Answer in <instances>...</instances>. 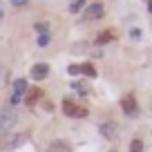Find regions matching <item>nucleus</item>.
Masks as SVG:
<instances>
[{"mask_svg": "<svg viewBox=\"0 0 152 152\" xmlns=\"http://www.w3.org/2000/svg\"><path fill=\"white\" fill-rule=\"evenodd\" d=\"M27 137L23 134H2L0 137V150H16V148L25 145Z\"/></svg>", "mask_w": 152, "mask_h": 152, "instance_id": "obj_1", "label": "nucleus"}, {"mask_svg": "<svg viewBox=\"0 0 152 152\" xmlns=\"http://www.w3.org/2000/svg\"><path fill=\"white\" fill-rule=\"evenodd\" d=\"M16 119H18V114L14 107H0V132L9 130L16 123Z\"/></svg>", "mask_w": 152, "mask_h": 152, "instance_id": "obj_2", "label": "nucleus"}, {"mask_svg": "<svg viewBox=\"0 0 152 152\" xmlns=\"http://www.w3.org/2000/svg\"><path fill=\"white\" fill-rule=\"evenodd\" d=\"M63 112L67 114V116H87V110L85 107H81V105H76L74 101H69V99H65L63 101Z\"/></svg>", "mask_w": 152, "mask_h": 152, "instance_id": "obj_3", "label": "nucleus"}, {"mask_svg": "<svg viewBox=\"0 0 152 152\" xmlns=\"http://www.w3.org/2000/svg\"><path fill=\"white\" fill-rule=\"evenodd\" d=\"M99 18H103V5L94 2L85 9V20H99Z\"/></svg>", "mask_w": 152, "mask_h": 152, "instance_id": "obj_4", "label": "nucleus"}, {"mask_svg": "<svg viewBox=\"0 0 152 152\" xmlns=\"http://www.w3.org/2000/svg\"><path fill=\"white\" fill-rule=\"evenodd\" d=\"M47 74H49V65H45V63H38V65L31 67V78L34 81H43Z\"/></svg>", "mask_w": 152, "mask_h": 152, "instance_id": "obj_5", "label": "nucleus"}, {"mask_svg": "<svg viewBox=\"0 0 152 152\" xmlns=\"http://www.w3.org/2000/svg\"><path fill=\"white\" fill-rule=\"evenodd\" d=\"M101 134L105 139H116L119 137V125L116 123H103L101 125Z\"/></svg>", "mask_w": 152, "mask_h": 152, "instance_id": "obj_6", "label": "nucleus"}, {"mask_svg": "<svg viewBox=\"0 0 152 152\" xmlns=\"http://www.w3.org/2000/svg\"><path fill=\"white\" fill-rule=\"evenodd\" d=\"M121 107H123L125 114H134L137 112V101H134V96L132 94L123 96V99H121Z\"/></svg>", "mask_w": 152, "mask_h": 152, "instance_id": "obj_7", "label": "nucleus"}, {"mask_svg": "<svg viewBox=\"0 0 152 152\" xmlns=\"http://www.w3.org/2000/svg\"><path fill=\"white\" fill-rule=\"evenodd\" d=\"M40 96H43V92L38 90V87H31V90H27V96H25V103H27V105H34L38 99H40Z\"/></svg>", "mask_w": 152, "mask_h": 152, "instance_id": "obj_8", "label": "nucleus"}, {"mask_svg": "<svg viewBox=\"0 0 152 152\" xmlns=\"http://www.w3.org/2000/svg\"><path fill=\"white\" fill-rule=\"evenodd\" d=\"M81 74H85L87 78H96V67L92 63H83L81 65Z\"/></svg>", "mask_w": 152, "mask_h": 152, "instance_id": "obj_9", "label": "nucleus"}, {"mask_svg": "<svg viewBox=\"0 0 152 152\" xmlns=\"http://www.w3.org/2000/svg\"><path fill=\"white\" fill-rule=\"evenodd\" d=\"M29 85L25 78H18V81H14V94H23V92H27Z\"/></svg>", "mask_w": 152, "mask_h": 152, "instance_id": "obj_10", "label": "nucleus"}, {"mask_svg": "<svg viewBox=\"0 0 152 152\" xmlns=\"http://www.w3.org/2000/svg\"><path fill=\"white\" fill-rule=\"evenodd\" d=\"M52 150H56V152H72V148L67 145L65 141H52Z\"/></svg>", "mask_w": 152, "mask_h": 152, "instance_id": "obj_11", "label": "nucleus"}, {"mask_svg": "<svg viewBox=\"0 0 152 152\" xmlns=\"http://www.w3.org/2000/svg\"><path fill=\"white\" fill-rule=\"evenodd\" d=\"M112 38H114V34H112V31L107 29V31H103V34H101L99 38H96V45H105V43H110Z\"/></svg>", "mask_w": 152, "mask_h": 152, "instance_id": "obj_12", "label": "nucleus"}, {"mask_svg": "<svg viewBox=\"0 0 152 152\" xmlns=\"http://www.w3.org/2000/svg\"><path fill=\"white\" fill-rule=\"evenodd\" d=\"M130 152H143V141L141 139H134V141L130 143Z\"/></svg>", "mask_w": 152, "mask_h": 152, "instance_id": "obj_13", "label": "nucleus"}, {"mask_svg": "<svg viewBox=\"0 0 152 152\" xmlns=\"http://www.w3.org/2000/svg\"><path fill=\"white\" fill-rule=\"evenodd\" d=\"M83 5H85V0H72V2H69V11H74V14H76V11H81Z\"/></svg>", "mask_w": 152, "mask_h": 152, "instance_id": "obj_14", "label": "nucleus"}, {"mask_svg": "<svg viewBox=\"0 0 152 152\" xmlns=\"http://www.w3.org/2000/svg\"><path fill=\"white\" fill-rule=\"evenodd\" d=\"M72 90H76L78 94H87V87L81 85V83H72Z\"/></svg>", "mask_w": 152, "mask_h": 152, "instance_id": "obj_15", "label": "nucleus"}, {"mask_svg": "<svg viewBox=\"0 0 152 152\" xmlns=\"http://www.w3.org/2000/svg\"><path fill=\"white\" fill-rule=\"evenodd\" d=\"M47 43H49V36L47 34H40V36H38V47H45Z\"/></svg>", "mask_w": 152, "mask_h": 152, "instance_id": "obj_16", "label": "nucleus"}, {"mask_svg": "<svg viewBox=\"0 0 152 152\" xmlns=\"http://www.w3.org/2000/svg\"><path fill=\"white\" fill-rule=\"evenodd\" d=\"M38 34H47V23H36Z\"/></svg>", "mask_w": 152, "mask_h": 152, "instance_id": "obj_17", "label": "nucleus"}, {"mask_svg": "<svg viewBox=\"0 0 152 152\" xmlns=\"http://www.w3.org/2000/svg\"><path fill=\"white\" fill-rule=\"evenodd\" d=\"M67 72H69V74H81V65H69Z\"/></svg>", "mask_w": 152, "mask_h": 152, "instance_id": "obj_18", "label": "nucleus"}, {"mask_svg": "<svg viewBox=\"0 0 152 152\" xmlns=\"http://www.w3.org/2000/svg\"><path fill=\"white\" fill-rule=\"evenodd\" d=\"M130 36L137 40V38H141V31H139V29H130Z\"/></svg>", "mask_w": 152, "mask_h": 152, "instance_id": "obj_19", "label": "nucleus"}, {"mask_svg": "<svg viewBox=\"0 0 152 152\" xmlns=\"http://www.w3.org/2000/svg\"><path fill=\"white\" fill-rule=\"evenodd\" d=\"M20 103V94H14L11 96V105H18Z\"/></svg>", "mask_w": 152, "mask_h": 152, "instance_id": "obj_20", "label": "nucleus"}, {"mask_svg": "<svg viewBox=\"0 0 152 152\" xmlns=\"http://www.w3.org/2000/svg\"><path fill=\"white\" fill-rule=\"evenodd\" d=\"M27 0H11V5H16V7H20V5H25Z\"/></svg>", "mask_w": 152, "mask_h": 152, "instance_id": "obj_21", "label": "nucleus"}, {"mask_svg": "<svg viewBox=\"0 0 152 152\" xmlns=\"http://www.w3.org/2000/svg\"><path fill=\"white\" fill-rule=\"evenodd\" d=\"M148 9H150V14H152V0H150V2H148Z\"/></svg>", "mask_w": 152, "mask_h": 152, "instance_id": "obj_22", "label": "nucleus"}, {"mask_svg": "<svg viewBox=\"0 0 152 152\" xmlns=\"http://www.w3.org/2000/svg\"><path fill=\"white\" fill-rule=\"evenodd\" d=\"M112 152H114V150H112Z\"/></svg>", "mask_w": 152, "mask_h": 152, "instance_id": "obj_23", "label": "nucleus"}]
</instances>
